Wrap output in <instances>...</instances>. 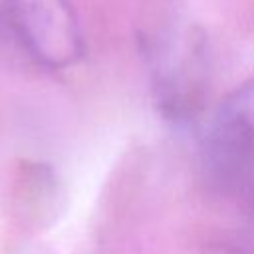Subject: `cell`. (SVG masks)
Returning <instances> with one entry per match:
<instances>
[{
	"mask_svg": "<svg viewBox=\"0 0 254 254\" xmlns=\"http://www.w3.org/2000/svg\"><path fill=\"white\" fill-rule=\"evenodd\" d=\"M149 16L141 42L157 109L167 121L187 125L198 117L204 103L208 85L206 38L173 0L159 2Z\"/></svg>",
	"mask_w": 254,
	"mask_h": 254,
	"instance_id": "obj_1",
	"label": "cell"
},
{
	"mask_svg": "<svg viewBox=\"0 0 254 254\" xmlns=\"http://www.w3.org/2000/svg\"><path fill=\"white\" fill-rule=\"evenodd\" d=\"M206 254H242V252H238L236 248H230V246H214Z\"/></svg>",
	"mask_w": 254,
	"mask_h": 254,
	"instance_id": "obj_5",
	"label": "cell"
},
{
	"mask_svg": "<svg viewBox=\"0 0 254 254\" xmlns=\"http://www.w3.org/2000/svg\"><path fill=\"white\" fill-rule=\"evenodd\" d=\"M0 42L16 44L14 0H0Z\"/></svg>",
	"mask_w": 254,
	"mask_h": 254,
	"instance_id": "obj_4",
	"label": "cell"
},
{
	"mask_svg": "<svg viewBox=\"0 0 254 254\" xmlns=\"http://www.w3.org/2000/svg\"><path fill=\"white\" fill-rule=\"evenodd\" d=\"M16 44L38 64L62 69L83 56V36L69 0H14Z\"/></svg>",
	"mask_w": 254,
	"mask_h": 254,
	"instance_id": "obj_2",
	"label": "cell"
},
{
	"mask_svg": "<svg viewBox=\"0 0 254 254\" xmlns=\"http://www.w3.org/2000/svg\"><path fill=\"white\" fill-rule=\"evenodd\" d=\"M204 159L222 179L254 167V77L236 85L214 109L204 133Z\"/></svg>",
	"mask_w": 254,
	"mask_h": 254,
	"instance_id": "obj_3",
	"label": "cell"
}]
</instances>
